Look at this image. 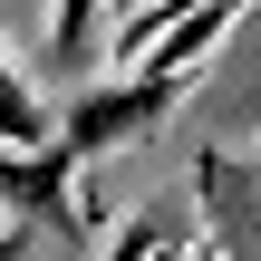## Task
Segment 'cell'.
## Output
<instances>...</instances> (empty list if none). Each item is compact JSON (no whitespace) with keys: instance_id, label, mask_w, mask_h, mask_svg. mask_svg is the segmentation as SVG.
I'll return each instance as SVG.
<instances>
[{"instance_id":"obj_1","label":"cell","mask_w":261,"mask_h":261,"mask_svg":"<svg viewBox=\"0 0 261 261\" xmlns=\"http://www.w3.org/2000/svg\"><path fill=\"white\" fill-rule=\"evenodd\" d=\"M184 87H194V77H174V68H126V77L77 87V97L58 107V155H68V174L97 165V155H116V145H136L155 116H174Z\"/></svg>"},{"instance_id":"obj_2","label":"cell","mask_w":261,"mask_h":261,"mask_svg":"<svg viewBox=\"0 0 261 261\" xmlns=\"http://www.w3.org/2000/svg\"><path fill=\"white\" fill-rule=\"evenodd\" d=\"M0 145H19V155H48V145H58V116H48L39 87L10 68V48H0Z\"/></svg>"},{"instance_id":"obj_3","label":"cell","mask_w":261,"mask_h":261,"mask_svg":"<svg viewBox=\"0 0 261 261\" xmlns=\"http://www.w3.org/2000/svg\"><path fill=\"white\" fill-rule=\"evenodd\" d=\"M107 261H184V252H174L165 232H145V223H136V232H126V242H116V252H107Z\"/></svg>"},{"instance_id":"obj_4","label":"cell","mask_w":261,"mask_h":261,"mask_svg":"<svg viewBox=\"0 0 261 261\" xmlns=\"http://www.w3.org/2000/svg\"><path fill=\"white\" fill-rule=\"evenodd\" d=\"M0 261H29V223H0Z\"/></svg>"}]
</instances>
